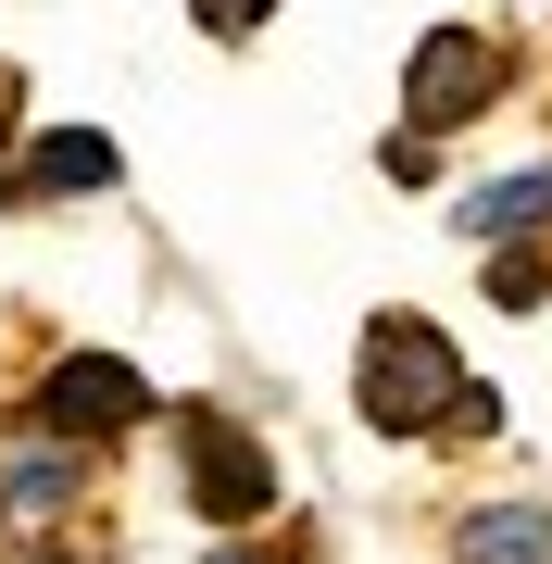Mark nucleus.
I'll return each instance as SVG.
<instances>
[{"mask_svg": "<svg viewBox=\"0 0 552 564\" xmlns=\"http://www.w3.org/2000/svg\"><path fill=\"white\" fill-rule=\"evenodd\" d=\"M452 339L427 314H377L365 326V364H351V402H365V426H389V440H414V426L452 414Z\"/></svg>", "mask_w": 552, "mask_h": 564, "instance_id": "f257e3e1", "label": "nucleus"}, {"mask_svg": "<svg viewBox=\"0 0 552 564\" xmlns=\"http://www.w3.org/2000/svg\"><path fill=\"white\" fill-rule=\"evenodd\" d=\"M502 101V39H477V25H440V39H414V63H402V113L427 126H477Z\"/></svg>", "mask_w": 552, "mask_h": 564, "instance_id": "f03ea898", "label": "nucleus"}, {"mask_svg": "<svg viewBox=\"0 0 552 564\" xmlns=\"http://www.w3.org/2000/svg\"><path fill=\"white\" fill-rule=\"evenodd\" d=\"M139 414H151V377L113 364V351H63L39 377V426H51V440H126Z\"/></svg>", "mask_w": 552, "mask_h": 564, "instance_id": "7ed1b4c3", "label": "nucleus"}, {"mask_svg": "<svg viewBox=\"0 0 552 564\" xmlns=\"http://www.w3.org/2000/svg\"><path fill=\"white\" fill-rule=\"evenodd\" d=\"M188 502H202L214 527L277 514V464H264V440H251L239 414H188Z\"/></svg>", "mask_w": 552, "mask_h": 564, "instance_id": "20e7f679", "label": "nucleus"}, {"mask_svg": "<svg viewBox=\"0 0 552 564\" xmlns=\"http://www.w3.org/2000/svg\"><path fill=\"white\" fill-rule=\"evenodd\" d=\"M452 564H552V514L540 502H477L452 527Z\"/></svg>", "mask_w": 552, "mask_h": 564, "instance_id": "39448f33", "label": "nucleus"}, {"mask_svg": "<svg viewBox=\"0 0 552 564\" xmlns=\"http://www.w3.org/2000/svg\"><path fill=\"white\" fill-rule=\"evenodd\" d=\"M113 176H126V163H113V139H88V126H63V139H39L13 163L25 202H51V188H113Z\"/></svg>", "mask_w": 552, "mask_h": 564, "instance_id": "423d86ee", "label": "nucleus"}, {"mask_svg": "<svg viewBox=\"0 0 552 564\" xmlns=\"http://www.w3.org/2000/svg\"><path fill=\"white\" fill-rule=\"evenodd\" d=\"M465 239H528V226H552V163L540 176H490V188H465Z\"/></svg>", "mask_w": 552, "mask_h": 564, "instance_id": "0eeeda50", "label": "nucleus"}, {"mask_svg": "<svg viewBox=\"0 0 552 564\" xmlns=\"http://www.w3.org/2000/svg\"><path fill=\"white\" fill-rule=\"evenodd\" d=\"M0 489H13L25 514H51L63 489H76V464H63V452H25V464H13V477H0Z\"/></svg>", "mask_w": 552, "mask_h": 564, "instance_id": "6e6552de", "label": "nucleus"}, {"mask_svg": "<svg viewBox=\"0 0 552 564\" xmlns=\"http://www.w3.org/2000/svg\"><path fill=\"white\" fill-rule=\"evenodd\" d=\"M440 426H452V440H490V426H502V389H477V377H465V389H452V414H440Z\"/></svg>", "mask_w": 552, "mask_h": 564, "instance_id": "1a4fd4ad", "label": "nucleus"}, {"mask_svg": "<svg viewBox=\"0 0 552 564\" xmlns=\"http://www.w3.org/2000/svg\"><path fill=\"white\" fill-rule=\"evenodd\" d=\"M188 13H202V25H214V39H251V25H264V13H277V0H188Z\"/></svg>", "mask_w": 552, "mask_h": 564, "instance_id": "9d476101", "label": "nucleus"}, {"mask_svg": "<svg viewBox=\"0 0 552 564\" xmlns=\"http://www.w3.org/2000/svg\"><path fill=\"white\" fill-rule=\"evenodd\" d=\"M214 564H251V552H214Z\"/></svg>", "mask_w": 552, "mask_h": 564, "instance_id": "9b49d317", "label": "nucleus"}]
</instances>
